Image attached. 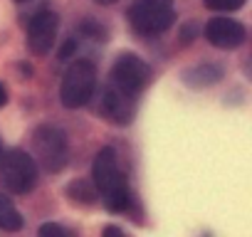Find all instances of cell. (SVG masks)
<instances>
[{"instance_id":"cell-15","label":"cell","mask_w":252,"mask_h":237,"mask_svg":"<svg viewBox=\"0 0 252 237\" xmlns=\"http://www.w3.org/2000/svg\"><path fill=\"white\" fill-rule=\"evenodd\" d=\"M40 235L42 237H69V230L62 227V225H57V222H45L40 227Z\"/></svg>"},{"instance_id":"cell-7","label":"cell","mask_w":252,"mask_h":237,"mask_svg":"<svg viewBox=\"0 0 252 237\" xmlns=\"http://www.w3.org/2000/svg\"><path fill=\"white\" fill-rule=\"evenodd\" d=\"M57 28H60V20L52 10H42L37 13L32 20H30V28H28V45L35 55H47L55 45V37H57Z\"/></svg>"},{"instance_id":"cell-8","label":"cell","mask_w":252,"mask_h":237,"mask_svg":"<svg viewBox=\"0 0 252 237\" xmlns=\"http://www.w3.org/2000/svg\"><path fill=\"white\" fill-rule=\"evenodd\" d=\"M205 37L213 47H220V50H235L245 42L247 37V30L232 20V18H213L208 25H205Z\"/></svg>"},{"instance_id":"cell-10","label":"cell","mask_w":252,"mask_h":237,"mask_svg":"<svg viewBox=\"0 0 252 237\" xmlns=\"http://www.w3.org/2000/svg\"><path fill=\"white\" fill-rule=\"evenodd\" d=\"M222 77V69L218 64H200V67H193L186 72V84L190 87H210L215 82H220Z\"/></svg>"},{"instance_id":"cell-20","label":"cell","mask_w":252,"mask_h":237,"mask_svg":"<svg viewBox=\"0 0 252 237\" xmlns=\"http://www.w3.org/2000/svg\"><path fill=\"white\" fill-rule=\"evenodd\" d=\"M8 104V91H5V87L3 84H0V109H3Z\"/></svg>"},{"instance_id":"cell-2","label":"cell","mask_w":252,"mask_h":237,"mask_svg":"<svg viewBox=\"0 0 252 237\" xmlns=\"http://www.w3.org/2000/svg\"><path fill=\"white\" fill-rule=\"evenodd\" d=\"M32 148H35V161L45 171L57 173V171H62L67 166L69 141H67V134L60 126H52V124L37 126L35 136H32Z\"/></svg>"},{"instance_id":"cell-22","label":"cell","mask_w":252,"mask_h":237,"mask_svg":"<svg viewBox=\"0 0 252 237\" xmlns=\"http://www.w3.org/2000/svg\"><path fill=\"white\" fill-rule=\"evenodd\" d=\"M18 3H25V0H18Z\"/></svg>"},{"instance_id":"cell-19","label":"cell","mask_w":252,"mask_h":237,"mask_svg":"<svg viewBox=\"0 0 252 237\" xmlns=\"http://www.w3.org/2000/svg\"><path fill=\"white\" fill-rule=\"evenodd\" d=\"M104 235H106V237H121L124 232H121V227H111V225H109V227H104Z\"/></svg>"},{"instance_id":"cell-4","label":"cell","mask_w":252,"mask_h":237,"mask_svg":"<svg viewBox=\"0 0 252 237\" xmlns=\"http://www.w3.org/2000/svg\"><path fill=\"white\" fill-rule=\"evenodd\" d=\"M96 87V69L92 62L87 59H77L62 77V87H60V99L67 109H79L84 106Z\"/></svg>"},{"instance_id":"cell-3","label":"cell","mask_w":252,"mask_h":237,"mask_svg":"<svg viewBox=\"0 0 252 237\" xmlns=\"http://www.w3.org/2000/svg\"><path fill=\"white\" fill-rule=\"evenodd\" d=\"M176 20L173 0H136L129 8V23L141 35H161Z\"/></svg>"},{"instance_id":"cell-14","label":"cell","mask_w":252,"mask_h":237,"mask_svg":"<svg viewBox=\"0 0 252 237\" xmlns=\"http://www.w3.org/2000/svg\"><path fill=\"white\" fill-rule=\"evenodd\" d=\"M203 5L208 10H218V13H232L240 10L245 5V0H203Z\"/></svg>"},{"instance_id":"cell-9","label":"cell","mask_w":252,"mask_h":237,"mask_svg":"<svg viewBox=\"0 0 252 237\" xmlns=\"http://www.w3.org/2000/svg\"><path fill=\"white\" fill-rule=\"evenodd\" d=\"M104 114L111 118L114 124L126 126L131 121V99L109 84V89L104 91Z\"/></svg>"},{"instance_id":"cell-13","label":"cell","mask_w":252,"mask_h":237,"mask_svg":"<svg viewBox=\"0 0 252 237\" xmlns=\"http://www.w3.org/2000/svg\"><path fill=\"white\" fill-rule=\"evenodd\" d=\"M67 193H69V198H72L74 203H82V205H92L94 198H96V195H94V185L87 183V180H74V183H69Z\"/></svg>"},{"instance_id":"cell-16","label":"cell","mask_w":252,"mask_h":237,"mask_svg":"<svg viewBox=\"0 0 252 237\" xmlns=\"http://www.w3.org/2000/svg\"><path fill=\"white\" fill-rule=\"evenodd\" d=\"M82 30L89 32V35H96V40H106V30H104L101 25H96V23H84Z\"/></svg>"},{"instance_id":"cell-12","label":"cell","mask_w":252,"mask_h":237,"mask_svg":"<svg viewBox=\"0 0 252 237\" xmlns=\"http://www.w3.org/2000/svg\"><path fill=\"white\" fill-rule=\"evenodd\" d=\"M101 198H104L106 210H111V212H121V210H126V207L131 205V193H129V185H119V188H114V190L104 193Z\"/></svg>"},{"instance_id":"cell-21","label":"cell","mask_w":252,"mask_h":237,"mask_svg":"<svg viewBox=\"0 0 252 237\" xmlns=\"http://www.w3.org/2000/svg\"><path fill=\"white\" fill-rule=\"evenodd\" d=\"M99 5H114V3H119V0H96Z\"/></svg>"},{"instance_id":"cell-11","label":"cell","mask_w":252,"mask_h":237,"mask_svg":"<svg viewBox=\"0 0 252 237\" xmlns=\"http://www.w3.org/2000/svg\"><path fill=\"white\" fill-rule=\"evenodd\" d=\"M23 227V217L18 212V207L10 203L8 195L0 193V230L5 232H18Z\"/></svg>"},{"instance_id":"cell-5","label":"cell","mask_w":252,"mask_h":237,"mask_svg":"<svg viewBox=\"0 0 252 237\" xmlns=\"http://www.w3.org/2000/svg\"><path fill=\"white\" fill-rule=\"evenodd\" d=\"M149 79H151V69L136 55H121L116 59V64L111 67V87L119 89L121 94H126L129 99L141 94L146 89Z\"/></svg>"},{"instance_id":"cell-18","label":"cell","mask_w":252,"mask_h":237,"mask_svg":"<svg viewBox=\"0 0 252 237\" xmlns=\"http://www.w3.org/2000/svg\"><path fill=\"white\" fill-rule=\"evenodd\" d=\"M181 37H183V40H181L183 45H188L190 40H195V25H188V28L183 30V35H181Z\"/></svg>"},{"instance_id":"cell-1","label":"cell","mask_w":252,"mask_h":237,"mask_svg":"<svg viewBox=\"0 0 252 237\" xmlns=\"http://www.w3.org/2000/svg\"><path fill=\"white\" fill-rule=\"evenodd\" d=\"M37 183V168L35 158L20 148H13L0 156V185L8 193L25 195Z\"/></svg>"},{"instance_id":"cell-17","label":"cell","mask_w":252,"mask_h":237,"mask_svg":"<svg viewBox=\"0 0 252 237\" xmlns=\"http://www.w3.org/2000/svg\"><path fill=\"white\" fill-rule=\"evenodd\" d=\"M72 52H77V42L74 40H69L62 50H60V59H67V57H72Z\"/></svg>"},{"instance_id":"cell-6","label":"cell","mask_w":252,"mask_h":237,"mask_svg":"<svg viewBox=\"0 0 252 237\" xmlns=\"http://www.w3.org/2000/svg\"><path fill=\"white\" fill-rule=\"evenodd\" d=\"M92 180H94V188L104 195L119 185H126V178L119 168V161H116V151L114 148H101L92 163Z\"/></svg>"}]
</instances>
